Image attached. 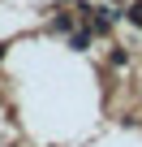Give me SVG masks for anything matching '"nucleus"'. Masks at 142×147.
I'll return each instance as SVG.
<instances>
[{
    "instance_id": "1",
    "label": "nucleus",
    "mask_w": 142,
    "mask_h": 147,
    "mask_svg": "<svg viewBox=\"0 0 142 147\" xmlns=\"http://www.w3.org/2000/svg\"><path fill=\"white\" fill-rule=\"evenodd\" d=\"M129 22H133V26H142V0H138V5L129 9Z\"/></svg>"
}]
</instances>
